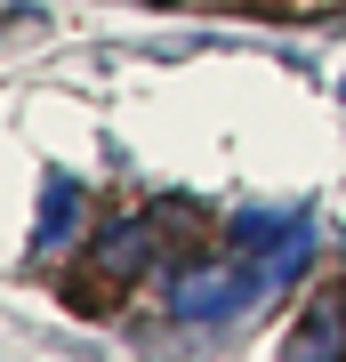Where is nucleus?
Segmentation results:
<instances>
[{"mask_svg":"<svg viewBox=\"0 0 346 362\" xmlns=\"http://www.w3.org/2000/svg\"><path fill=\"white\" fill-rule=\"evenodd\" d=\"M250 298H266V274L250 258H218V266H178L169 274V314L178 322H226Z\"/></svg>","mask_w":346,"mask_h":362,"instance_id":"1","label":"nucleus"},{"mask_svg":"<svg viewBox=\"0 0 346 362\" xmlns=\"http://www.w3.org/2000/svg\"><path fill=\"white\" fill-rule=\"evenodd\" d=\"M233 250H250L266 290H282L314 258V226H306V209H250V218H233Z\"/></svg>","mask_w":346,"mask_h":362,"instance_id":"2","label":"nucleus"},{"mask_svg":"<svg viewBox=\"0 0 346 362\" xmlns=\"http://www.w3.org/2000/svg\"><path fill=\"white\" fill-rule=\"evenodd\" d=\"M145 266H154V226H145V218H113V226L89 242V274H97V282H113V290L137 282Z\"/></svg>","mask_w":346,"mask_h":362,"instance_id":"3","label":"nucleus"},{"mask_svg":"<svg viewBox=\"0 0 346 362\" xmlns=\"http://www.w3.org/2000/svg\"><path fill=\"white\" fill-rule=\"evenodd\" d=\"M81 185L73 177H49V194H40V250H64V242H81Z\"/></svg>","mask_w":346,"mask_h":362,"instance_id":"4","label":"nucleus"},{"mask_svg":"<svg viewBox=\"0 0 346 362\" xmlns=\"http://www.w3.org/2000/svg\"><path fill=\"white\" fill-rule=\"evenodd\" d=\"M338 338H346V330H338V314H330V306H322V314H314V322H306V330H298V338H290V354H298V362H322V354H338Z\"/></svg>","mask_w":346,"mask_h":362,"instance_id":"5","label":"nucleus"}]
</instances>
